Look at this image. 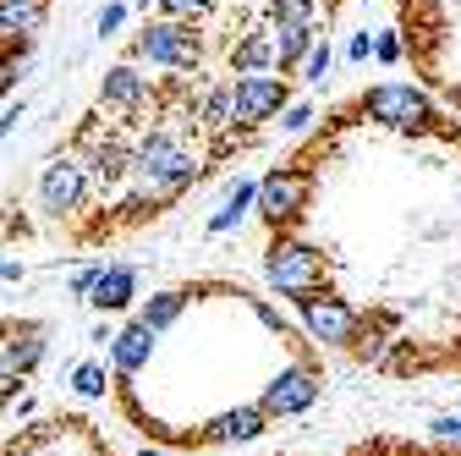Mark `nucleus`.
Wrapping results in <instances>:
<instances>
[{"instance_id": "1", "label": "nucleus", "mask_w": 461, "mask_h": 456, "mask_svg": "<svg viewBox=\"0 0 461 456\" xmlns=\"http://www.w3.org/2000/svg\"><path fill=\"white\" fill-rule=\"evenodd\" d=\"M127 61L176 72V78H193V72L203 67V28L187 23V17H154V23H143V33L127 44Z\"/></svg>"}, {"instance_id": "2", "label": "nucleus", "mask_w": 461, "mask_h": 456, "mask_svg": "<svg viewBox=\"0 0 461 456\" xmlns=\"http://www.w3.org/2000/svg\"><path fill=\"white\" fill-rule=\"evenodd\" d=\"M292 308L303 314L308 341H319V347H335V352L352 358L357 335H363V308H352L346 297H335V292H324V287H313V292L292 297Z\"/></svg>"}, {"instance_id": "3", "label": "nucleus", "mask_w": 461, "mask_h": 456, "mask_svg": "<svg viewBox=\"0 0 461 456\" xmlns=\"http://www.w3.org/2000/svg\"><path fill=\"white\" fill-rule=\"evenodd\" d=\"M264 275H269V287H275L280 297H303V292L324 287L330 259H324L313 242H297V237L275 232V242H269V253H264Z\"/></svg>"}, {"instance_id": "4", "label": "nucleus", "mask_w": 461, "mask_h": 456, "mask_svg": "<svg viewBox=\"0 0 461 456\" xmlns=\"http://www.w3.org/2000/svg\"><path fill=\"white\" fill-rule=\"evenodd\" d=\"M39 214L44 220H77L88 204H94V182H88V170L83 160L67 149V154H55L44 170H39Z\"/></svg>"}, {"instance_id": "5", "label": "nucleus", "mask_w": 461, "mask_h": 456, "mask_svg": "<svg viewBox=\"0 0 461 456\" xmlns=\"http://www.w3.org/2000/svg\"><path fill=\"white\" fill-rule=\"evenodd\" d=\"M308 198H313V170L308 165H275L253 193V209L275 225V232H292L303 220V209H308Z\"/></svg>"}, {"instance_id": "6", "label": "nucleus", "mask_w": 461, "mask_h": 456, "mask_svg": "<svg viewBox=\"0 0 461 456\" xmlns=\"http://www.w3.org/2000/svg\"><path fill=\"white\" fill-rule=\"evenodd\" d=\"M363 116L379 122V127H390V132H423V127L439 122V110L412 83H379V88L363 94Z\"/></svg>"}, {"instance_id": "7", "label": "nucleus", "mask_w": 461, "mask_h": 456, "mask_svg": "<svg viewBox=\"0 0 461 456\" xmlns=\"http://www.w3.org/2000/svg\"><path fill=\"white\" fill-rule=\"evenodd\" d=\"M99 110L104 116H115V127H138L149 110H154V122H159V105H154V83L138 72V61H115L99 83Z\"/></svg>"}, {"instance_id": "8", "label": "nucleus", "mask_w": 461, "mask_h": 456, "mask_svg": "<svg viewBox=\"0 0 461 456\" xmlns=\"http://www.w3.org/2000/svg\"><path fill=\"white\" fill-rule=\"evenodd\" d=\"M280 105H292L285 72H237L230 78V127H264L280 116Z\"/></svg>"}, {"instance_id": "9", "label": "nucleus", "mask_w": 461, "mask_h": 456, "mask_svg": "<svg viewBox=\"0 0 461 456\" xmlns=\"http://www.w3.org/2000/svg\"><path fill=\"white\" fill-rule=\"evenodd\" d=\"M319 390H324V374H319V363H292V369H280L269 385H264V396H258V407L269 413V418H297V413H308L313 402H319Z\"/></svg>"}, {"instance_id": "10", "label": "nucleus", "mask_w": 461, "mask_h": 456, "mask_svg": "<svg viewBox=\"0 0 461 456\" xmlns=\"http://www.w3.org/2000/svg\"><path fill=\"white\" fill-rule=\"evenodd\" d=\"M110 369L122 374V379H138L143 369H149V358H154V347H159V335L143 324V319H132L127 330H110Z\"/></svg>"}, {"instance_id": "11", "label": "nucleus", "mask_w": 461, "mask_h": 456, "mask_svg": "<svg viewBox=\"0 0 461 456\" xmlns=\"http://www.w3.org/2000/svg\"><path fill=\"white\" fill-rule=\"evenodd\" d=\"M132 297H138V269L132 264H104L99 280L88 287V303L99 314H122V308H132Z\"/></svg>"}, {"instance_id": "12", "label": "nucleus", "mask_w": 461, "mask_h": 456, "mask_svg": "<svg viewBox=\"0 0 461 456\" xmlns=\"http://www.w3.org/2000/svg\"><path fill=\"white\" fill-rule=\"evenodd\" d=\"M50 0H0V44H23L44 28Z\"/></svg>"}, {"instance_id": "13", "label": "nucleus", "mask_w": 461, "mask_h": 456, "mask_svg": "<svg viewBox=\"0 0 461 456\" xmlns=\"http://www.w3.org/2000/svg\"><path fill=\"white\" fill-rule=\"evenodd\" d=\"M230 72H275V33L253 28L230 44Z\"/></svg>"}, {"instance_id": "14", "label": "nucleus", "mask_w": 461, "mask_h": 456, "mask_svg": "<svg viewBox=\"0 0 461 456\" xmlns=\"http://www.w3.org/2000/svg\"><path fill=\"white\" fill-rule=\"evenodd\" d=\"M269 33H275V72H297L308 44L319 39V28H292V23H269Z\"/></svg>"}, {"instance_id": "15", "label": "nucleus", "mask_w": 461, "mask_h": 456, "mask_svg": "<svg viewBox=\"0 0 461 456\" xmlns=\"http://www.w3.org/2000/svg\"><path fill=\"white\" fill-rule=\"evenodd\" d=\"M253 193H258V182H230V193H225V204L209 214V237H225L230 232V225H242V214L253 209Z\"/></svg>"}, {"instance_id": "16", "label": "nucleus", "mask_w": 461, "mask_h": 456, "mask_svg": "<svg viewBox=\"0 0 461 456\" xmlns=\"http://www.w3.org/2000/svg\"><path fill=\"white\" fill-rule=\"evenodd\" d=\"M182 308H187V287H176V292H154V297L143 303V314H138V319H143L154 335H165L170 324L182 319Z\"/></svg>"}, {"instance_id": "17", "label": "nucleus", "mask_w": 461, "mask_h": 456, "mask_svg": "<svg viewBox=\"0 0 461 456\" xmlns=\"http://www.w3.org/2000/svg\"><path fill=\"white\" fill-rule=\"evenodd\" d=\"M269 23H292V28H319L313 0H269Z\"/></svg>"}, {"instance_id": "18", "label": "nucleus", "mask_w": 461, "mask_h": 456, "mask_svg": "<svg viewBox=\"0 0 461 456\" xmlns=\"http://www.w3.org/2000/svg\"><path fill=\"white\" fill-rule=\"evenodd\" d=\"M330 67H335V50H330V39H313V44H308V55H303V67H297V72H303L308 83H324V78H330Z\"/></svg>"}, {"instance_id": "19", "label": "nucleus", "mask_w": 461, "mask_h": 456, "mask_svg": "<svg viewBox=\"0 0 461 456\" xmlns=\"http://www.w3.org/2000/svg\"><path fill=\"white\" fill-rule=\"evenodd\" d=\"M209 12H214V0H159V17H187V23H198Z\"/></svg>"}, {"instance_id": "20", "label": "nucleus", "mask_w": 461, "mask_h": 456, "mask_svg": "<svg viewBox=\"0 0 461 456\" xmlns=\"http://www.w3.org/2000/svg\"><path fill=\"white\" fill-rule=\"evenodd\" d=\"M72 385H77L83 396H104V385H110V379H104V363H77V369H72Z\"/></svg>"}, {"instance_id": "21", "label": "nucleus", "mask_w": 461, "mask_h": 456, "mask_svg": "<svg viewBox=\"0 0 461 456\" xmlns=\"http://www.w3.org/2000/svg\"><path fill=\"white\" fill-rule=\"evenodd\" d=\"M401 55H407V44H401V33L395 28H384V33H374V61H384V67H395Z\"/></svg>"}, {"instance_id": "22", "label": "nucleus", "mask_w": 461, "mask_h": 456, "mask_svg": "<svg viewBox=\"0 0 461 456\" xmlns=\"http://www.w3.org/2000/svg\"><path fill=\"white\" fill-rule=\"evenodd\" d=\"M280 127L285 132H308L313 127V105L303 99V105H280Z\"/></svg>"}, {"instance_id": "23", "label": "nucleus", "mask_w": 461, "mask_h": 456, "mask_svg": "<svg viewBox=\"0 0 461 456\" xmlns=\"http://www.w3.org/2000/svg\"><path fill=\"white\" fill-rule=\"evenodd\" d=\"M122 23H127V6H122V0H104V6H99V23H94V28L110 39V33H122Z\"/></svg>"}, {"instance_id": "24", "label": "nucleus", "mask_w": 461, "mask_h": 456, "mask_svg": "<svg viewBox=\"0 0 461 456\" xmlns=\"http://www.w3.org/2000/svg\"><path fill=\"white\" fill-rule=\"evenodd\" d=\"M99 269H104V264H83V269L72 275V297H88V287L99 280Z\"/></svg>"}, {"instance_id": "25", "label": "nucleus", "mask_w": 461, "mask_h": 456, "mask_svg": "<svg viewBox=\"0 0 461 456\" xmlns=\"http://www.w3.org/2000/svg\"><path fill=\"white\" fill-rule=\"evenodd\" d=\"M368 55H374V33H357L346 44V61H368Z\"/></svg>"}, {"instance_id": "26", "label": "nucleus", "mask_w": 461, "mask_h": 456, "mask_svg": "<svg viewBox=\"0 0 461 456\" xmlns=\"http://www.w3.org/2000/svg\"><path fill=\"white\" fill-rule=\"evenodd\" d=\"M434 434H439V440H461V418H439Z\"/></svg>"}, {"instance_id": "27", "label": "nucleus", "mask_w": 461, "mask_h": 456, "mask_svg": "<svg viewBox=\"0 0 461 456\" xmlns=\"http://www.w3.org/2000/svg\"><path fill=\"white\" fill-rule=\"evenodd\" d=\"M17 122H23V99H17V105H12V110H6V116H0V138H6V132H12V127H17Z\"/></svg>"}, {"instance_id": "28", "label": "nucleus", "mask_w": 461, "mask_h": 456, "mask_svg": "<svg viewBox=\"0 0 461 456\" xmlns=\"http://www.w3.org/2000/svg\"><path fill=\"white\" fill-rule=\"evenodd\" d=\"M0 280H23V264H17V259H6V253H0Z\"/></svg>"}, {"instance_id": "29", "label": "nucleus", "mask_w": 461, "mask_h": 456, "mask_svg": "<svg viewBox=\"0 0 461 456\" xmlns=\"http://www.w3.org/2000/svg\"><path fill=\"white\" fill-rule=\"evenodd\" d=\"M143 456H165V451H143Z\"/></svg>"}]
</instances>
